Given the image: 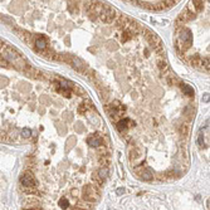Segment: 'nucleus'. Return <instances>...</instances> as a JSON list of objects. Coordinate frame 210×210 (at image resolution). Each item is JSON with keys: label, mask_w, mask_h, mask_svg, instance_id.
<instances>
[{"label": "nucleus", "mask_w": 210, "mask_h": 210, "mask_svg": "<svg viewBox=\"0 0 210 210\" xmlns=\"http://www.w3.org/2000/svg\"><path fill=\"white\" fill-rule=\"evenodd\" d=\"M128 122H130L128 118H122V119H119L117 124H116V128H117V131L121 133V135H125V133L127 132Z\"/></svg>", "instance_id": "nucleus-4"}, {"label": "nucleus", "mask_w": 210, "mask_h": 210, "mask_svg": "<svg viewBox=\"0 0 210 210\" xmlns=\"http://www.w3.org/2000/svg\"><path fill=\"white\" fill-rule=\"evenodd\" d=\"M206 206H208V208L210 209V199H209V200H208V204H206Z\"/></svg>", "instance_id": "nucleus-13"}, {"label": "nucleus", "mask_w": 210, "mask_h": 210, "mask_svg": "<svg viewBox=\"0 0 210 210\" xmlns=\"http://www.w3.org/2000/svg\"><path fill=\"white\" fill-rule=\"evenodd\" d=\"M98 177L101 180H103V181L108 177V169L106 166H101L98 169Z\"/></svg>", "instance_id": "nucleus-7"}, {"label": "nucleus", "mask_w": 210, "mask_h": 210, "mask_svg": "<svg viewBox=\"0 0 210 210\" xmlns=\"http://www.w3.org/2000/svg\"><path fill=\"white\" fill-rule=\"evenodd\" d=\"M87 142H88V145L91 147H100L102 145V139L98 136H91V137H88Z\"/></svg>", "instance_id": "nucleus-5"}, {"label": "nucleus", "mask_w": 210, "mask_h": 210, "mask_svg": "<svg viewBox=\"0 0 210 210\" xmlns=\"http://www.w3.org/2000/svg\"><path fill=\"white\" fill-rule=\"evenodd\" d=\"M20 184L24 187L25 193H34V185H35V180L34 176L30 171H27L23 176L20 177Z\"/></svg>", "instance_id": "nucleus-3"}, {"label": "nucleus", "mask_w": 210, "mask_h": 210, "mask_svg": "<svg viewBox=\"0 0 210 210\" xmlns=\"http://www.w3.org/2000/svg\"><path fill=\"white\" fill-rule=\"evenodd\" d=\"M139 156H140V151H139V148L137 147H133V148H131L130 150V159H133V160H136V159H139Z\"/></svg>", "instance_id": "nucleus-8"}, {"label": "nucleus", "mask_w": 210, "mask_h": 210, "mask_svg": "<svg viewBox=\"0 0 210 210\" xmlns=\"http://www.w3.org/2000/svg\"><path fill=\"white\" fill-rule=\"evenodd\" d=\"M124 193H125V189H124V187H119V189H117V194H118V195H122Z\"/></svg>", "instance_id": "nucleus-12"}, {"label": "nucleus", "mask_w": 210, "mask_h": 210, "mask_svg": "<svg viewBox=\"0 0 210 210\" xmlns=\"http://www.w3.org/2000/svg\"><path fill=\"white\" fill-rule=\"evenodd\" d=\"M174 35L177 54L210 73V0H190L176 18Z\"/></svg>", "instance_id": "nucleus-1"}, {"label": "nucleus", "mask_w": 210, "mask_h": 210, "mask_svg": "<svg viewBox=\"0 0 210 210\" xmlns=\"http://www.w3.org/2000/svg\"><path fill=\"white\" fill-rule=\"evenodd\" d=\"M202 100H204L205 102H209V101H210V95H209V93H205L204 97H202Z\"/></svg>", "instance_id": "nucleus-11"}, {"label": "nucleus", "mask_w": 210, "mask_h": 210, "mask_svg": "<svg viewBox=\"0 0 210 210\" xmlns=\"http://www.w3.org/2000/svg\"><path fill=\"white\" fill-rule=\"evenodd\" d=\"M140 176H141V179H142V180H146V181H151V180H152V177H154L152 172H151L148 169H145L140 174Z\"/></svg>", "instance_id": "nucleus-6"}, {"label": "nucleus", "mask_w": 210, "mask_h": 210, "mask_svg": "<svg viewBox=\"0 0 210 210\" xmlns=\"http://www.w3.org/2000/svg\"><path fill=\"white\" fill-rule=\"evenodd\" d=\"M21 136H23L24 139H30L32 137V131L29 128H23L21 130Z\"/></svg>", "instance_id": "nucleus-10"}, {"label": "nucleus", "mask_w": 210, "mask_h": 210, "mask_svg": "<svg viewBox=\"0 0 210 210\" xmlns=\"http://www.w3.org/2000/svg\"><path fill=\"white\" fill-rule=\"evenodd\" d=\"M59 206L60 208H63V209H68L71 206V204H69V201H68L67 198H62L59 200Z\"/></svg>", "instance_id": "nucleus-9"}, {"label": "nucleus", "mask_w": 210, "mask_h": 210, "mask_svg": "<svg viewBox=\"0 0 210 210\" xmlns=\"http://www.w3.org/2000/svg\"><path fill=\"white\" fill-rule=\"evenodd\" d=\"M125 1L148 10H166L174 6L179 0H125Z\"/></svg>", "instance_id": "nucleus-2"}]
</instances>
